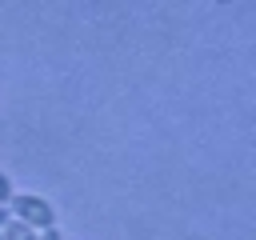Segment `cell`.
Returning a JSON list of instances; mask_svg holds the SVG:
<instances>
[{"instance_id":"obj_5","label":"cell","mask_w":256,"mask_h":240,"mask_svg":"<svg viewBox=\"0 0 256 240\" xmlns=\"http://www.w3.org/2000/svg\"><path fill=\"white\" fill-rule=\"evenodd\" d=\"M8 220H12V212H8V204H0V228H4Z\"/></svg>"},{"instance_id":"obj_6","label":"cell","mask_w":256,"mask_h":240,"mask_svg":"<svg viewBox=\"0 0 256 240\" xmlns=\"http://www.w3.org/2000/svg\"><path fill=\"white\" fill-rule=\"evenodd\" d=\"M0 240H4V236H0Z\"/></svg>"},{"instance_id":"obj_2","label":"cell","mask_w":256,"mask_h":240,"mask_svg":"<svg viewBox=\"0 0 256 240\" xmlns=\"http://www.w3.org/2000/svg\"><path fill=\"white\" fill-rule=\"evenodd\" d=\"M0 236H4V240H36V228H28L24 220H16V216H12V220L0 228Z\"/></svg>"},{"instance_id":"obj_4","label":"cell","mask_w":256,"mask_h":240,"mask_svg":"<svg viewBox=\"0 0 256 240\" xmlns=\"http://www.w3.org/2000/svg\"><path fill=\"white\" fill-rule=\"evenodd\" d=\"M36 240H64V232L52 224V228H44V232H36Z\"/></svg>"},{"instance_id":"obj_1","label":"cell","mask_w":256,"mask_h":240,"mask_svg":"<svg viewBox=\"0 0 256 240\" xmlns=\"http://www.w3.org/2000/svg\"><path fill=\"white\" fill-rule=\"evenodd\" d=\"M8 212H12L16 220H24L28 228H36V232H44V228L56 224V208H52L40 192H16V196L8 200Z\"/></svg>"},{"instance_id":"obj_3","label":"cell","mask_w":256,"mask_h":240,"mask_svg":"<svg viewBox=\"0 0 256 240\" xmlns=\"http://www.w3.org/2000/svg\"><path fill=\"white\" fill-rule=\"evenodd\" d=\"M12 196H16V188H12V176H8V172H0V204H8Z\"/></svg>"}]
</instances>
